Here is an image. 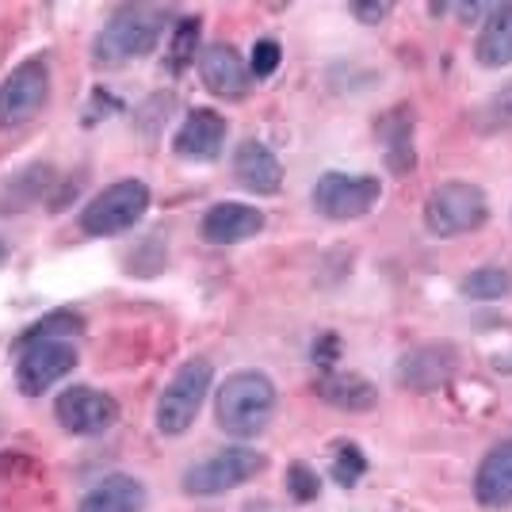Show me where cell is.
I'll return each mask as SVG.
<instances>
[{
  "label": "cell",
  "instance_id": "cell-22",
  "mask_svg": "<svg viewBox=\"0 0 512 512\" xmlns=\"http://www.w3.org/2000/svg\"><path fill=\"white\" fill-rule=\"evenodd\" d=\"M81 325H85L81 314H73V310H54V314H46L43 321L27 325L20 333V341H16V348H27V344H35V341H65V333H77Z\"/></svg>",
  "mask_w": 512,
  "mask_h": 512
},
{
  "label": "cell",
  "instance_id": "cell-27",
  "mask_svg": "<svg viewBox=\"0 0 512 512\" xmlns=\"http://www.w3.org/2000/svg\"><path fill=\"white\" fill-rule=\"evenodd\" d=\"M195 35H199V23L184 20L176 27V39H172V69H184L188 58H195Z\"/></svg>",
  "mask_w": 512,
  "mask_h": 512
},
{
  "label": "cell",
  "instance_id": "cell-2",
  "mask_svg": "<svg viewBox=\"0 0 512 512\" xmlns=\"http://www.w3.org/2000/svg\"><path fill=\"white\" fill-rule=\"evenodd\" d=\"M165 12L150 4H123L111 12L104 31L96 35V62L100 65H123L130 58H146L157 50L165 35Z\"/></svg>",
  "mask_w": 512,
  "mask_h": 512
},
{
  "label": "cell",
  "instance_id": "cell-32",
  "mask_svg": "<svg viewBox=\"0 0 512 512\" xmlns=\"http://www.w3.org/2000/svg\"><path fill=\"white\" fill-rule=\"evenodd\" d=\"M8 260V245H4V237H0V264Z\"/></svg>",
  "mask_w": 512,
  "mask_h": 512
},
{
  "label": "cell",
  "instance_id": "cell-10",
  "mask_svg": "<svg viewBox=\"0 0 512 512\" xmlns=\"http://www.w3.org/2000/svg\"><path fill=\"white\" fill-rule=\"evenodd\" d=\"M54 417L73 436H104L119 421V402L96 386H69L54 402Z\"/></svg>",
  "mask_w": 512,
  "mask_h": 512
},
{
  "label": "cell",
  "instance_id": "cell-17",
  "mask_svg": "<svg viewBox=\"0 0 512 512\" xmlns=\"http://www.w3.org/2000/svg\"><path fill=\"white\" fill-rule=\"evenodd\" d=\"M150 493L138 478L130 474H107L104 482H96L92 490L81 497L77 512H146Z\"/></svg>",
  "mask_w": 512,
  "mask_h": 512
},
{
  "label": "cell",
  "instance_id": "cell-6",
  "mask_svg": "<svg viewBox=\"0 0 512 512\" xmlns=\"http://www.w3.org/2000/svg\"><path fill=\"white\" fill-rule=\"evenodd\" d=\"M310 199L318 214L333 222H348V218H363L383 199V180L371 172H325L318 176Z\"/></svg>",
  "mask_w": 512,
  "mask_h": 512
},
{
  "label": "cell",
  "instance_id": "cell-23",
  "mask_svg": "<svg viewBox=\"0 0 512 512\" xmlns=\"http://www.w3.org/2000/svg\"><path fill=\"white\" fill-rule=\"evenodd\" d=\"M509 127H512V81H505L486 104L478 107V130L493 134V130H509Z\"/></svg>",
  "mask_w": 512,
  "mask_h": 512
},
{
  "label": "cell",
  "instance_id": "cell-14",
  "mask_svg": "<svg viewBox=\"0 0 512 512\" xmlns=\"http://www.w3.org/2000/svg\"><path fill=\"white\" fill-rule=\"evenodd\" d=\"M260 230H264V214L249 203H214L199 222V234L211 245H237L245 237H256Z\"/></svg>",
  "mask_w": 512,
  "mask_h": 512
},
{
  "label": "cell",
  "instance_id": "cell-7",
  "mask_svg": "<svg viewBox=\"0 0 512 512\" xmlns=\"http://www.w3.org/2000/svg\"><path fill=\"white\" fill-rule=\"evenodd\" d=\"M264 467H268V459L256 448H222L207 455L203 463L184 470V490L192 493V497H218V493H230L237 486H245Z\"/></svg>",
  "mask_w": 512,
  "mask_h": 512
},
{
  "label": "cell",
  "instance_id": "cell-11",
  "mask_svg": "<svg viewBox=\"0 0 512 512\" xmlns=\"http://www.w3.org/2000/svg\"><path fill=\"white\" fill-rule=\"evenodd\" d=\"M455 367H459V356H455V348L451 344H421V348H413L406 352L398 367H394V379L398 386H406V390H436V386H444L455 375Z\"/></svg>",
  "mask_w": 512,
  "mask_h": 512
},
{
  "label": "cell",
  "instance_id": "cell-9",
  "mask_svg": "<svg viewBox=\"0 0 512 512\" xmlns=\"http://www.w3.org/2000/svg\"><path fill=\"white\" fill-rule=\"evenodd\" d=\"M77 367V348L73 341H35L20 348L16 363V386L27 398H39L54 383H62L65 375Z\"/></svg>",
  "mask_w": 512,
  "mask_h": 512
},
{
  "label": "cell",
  "instance_id": "cell-15",
  "mask_svg": "<svg viewBox=\"0 0 512 512\" xmlns=\"http://www.w3.org/2000/svg\"><path fill=\"white\" fill-rule=\"evenodd\" d=\"M234 176L237 184L253 195H276L283 188V165H279V157L264 142H256V138L237 146Z\"/></svg>",
  "mask_w": 512,
  "mask_h": 512
},
{
  "label": "cell",
  "instance_id": "cell-18",
  "mask_svg": "<svg viewBox=\"0 0 512 512\" xmlns=\"http://www.w3.org/2000/svg\"><path fill=\"white\" fill-rule=\"evenodd\" d=\"M474 58L486 69H501L512 62V4H497L490 16L482 20L478 43H474Z\"/></svg>",
  "mask_w": 512,
  "mask_h": 512
},
{
  "label": "cell",
  "instance_id": "cell-16",
  "mask_svg": "<svg viewBox=\"0 0 512 512\" xmlns=\"http://www.w3.org/2000/svg\"><path fill=\"white\" fill-rule=\"evenodd\" d=\"M474 497H478V505H486V509H509L512 505V440H501V444L478 463Z\"/></svg>",
  "mask_w": 512,
  "mask_h": 512
},
{
  "label": "cell",
  "instance_id": "cell-12",
  "mask_svg": "<svg viewBox=\"0 0 512 512\" xmlns=\"http://www.w3.org/2000/svg\"><path fill=\"white\" fill-rule=\"evenodd\" d=\"M222 146H226V119L214 107H195L172 138V150L184 161H214Z\"/></svg>",
  "mask_w": 512,
  "mask_h": 512
},
{
  "label": "cell",
  "instance_id": "cell-5",
  "mask_svg": "<svg viewBox=\"0 0 512 512\" xmlns=\"http://www.w3.org/2000/svg\"><path fill=\"white\" fill-rule=\"evenodd\" d=\"M214 383V367L207 360H188L176 375L169 379V386L157 398V428L165 436H184L195 425L199 409L207 402Z\"/></svg>",
  "mask_w": 512,
  "mask_h": 512
},
{
  "label": "cell",
  "instance_id": "cell-28",
  "mask_svg": "<svg viewBox=\"0 0 512 512\" xmlns=\"http://www.w3.org/2000/svg\"><path fill=\"white\" fill-rule=\"evenodd\" d=\"M352 16L363 23H379L390 16V4H386V0L383 4H379V0H375V4H352Z\"/></svg>",
  "mask_w": 512,
  "mask_h": 512
},
{
  "label": "cell",
  "instance_id": "cell-20",
  "mask_svg": "<svg viewBox=\"0 0 512 512\" xmlns=\"http://www.w3.org/2000/svg\"><path fill=\"white\" fill-rule=\"evenodd\" d=\"M402 115V111H398ZM398 115H386L383 119V138H386V161L394 172L413 169V115L409 119H398Z\"/></svg>",
  "mask_w": 512,
  "mask_h": 512
},
{
  "label": "cell",
  "instance_id": "cell-8",
  "mask_svg": "<svg viewBox=\"0 0 512 512\" xmlns=\"http://www.w3.org/2000/svg\"><path fill=\"white\" fill-rule=\"evenodd\" d=\"M46 96H50V65H46V58L20 62L0 85V130L31 123L43 111Z\"/></svg>",
  "mask_w": 512,
  "mask_h": 512
},
{
  "label": "cell",
  "instance_id": "cell-29",
  "mask_svg": "<svg viewBox=\"0 0 512 512\" xmlns=\"http://www.w3.org/2000/svg\"><path fill=\"white\" fill-rule=\"evenodd\" d=\"M451 12H455L459 20H486V16H490V8H486V4H455Z\"/></svg>",
  "mask_w": 512,
  "mask_h": 512
},
{
  "label": "cell",
  "instance_id": "cell-21",
  "mask_svg": "<svg viewBox=\"0 0 512 512\" xmlns=\"http://www.w3.org/2000/svg\"><path fill=\"white\" fill-rule=\"evenodd\" d=\"M512 291V276L509 268H497V264H486V268H474L467 279H463V295L478 302H493L505 299Z\"/></svg>",
  "mask_w": 512,
  "mask_h": 512
},
{
  "label": "cell",
  "instance_id": "cell-4",
  "mask_svg": "<svg viewBox=\"0 0 512 512\" xmlns=\"http://www.w3.org/2000/svg\"><path fill=\"white\" fill-rule=\"evenodd\" d=\"M150 211V188L146 180L130 176V180H115L107 184L100 195L88 199V207L81 211V230L92 237H115L138 226L142 214Z\"/></svg>",
  "mask_w": 512,
  "mask_h": 512
},
{
  "label": "cell",
  "instance_id": "cell-31",
  "mask_svg": "<svg viewBox=\"0 0 512 512\" xmlns=\"http://www.w3.org/2000/svg\"><path fill=\"white\" fill-rule=\"evenodd\" d=\"M245 512H279V509L268 505V501H253V505H245Z\"/></svg>",
  "mask_w": 512,
  "mask_h": 512
},
{
  "label": "cell",
  "instance_id": "cell-19",
  "mask_svg": "<svg viewBox=\"0 0 512 512\" xmlns=\"http://www.w3.org/2000/svg\"><path fill=\"white\" fill-rule=\"evenodd\" d=\"M318 394L321 402H329L333 409H344V413H367V409L379 406V390L363 375H321Z\"/></svg>",
  "mask_w": 512,
  "mask_h": 512
},
{
  "label": "cell",
  "instance_id": "cell-30",
  "mask_svg": "<svg viewBox=\"0 0 512 512\" xmlns=\"http://www.w3.org/2000/svg\"><path fill=\"white\" fill-rule=\"evenodd\" d=\"M333 352H337V337H333V333H329V337H325V344H314V360H321V367H333Z\"/></svg>",
  "mask_w": 512,
  "mask_h": 512
},
{
  "label": "cell",
  "instance_id": "cell-1",
  "mask_svg": "<svg viewBox=\"0 0 512 512\" xmlns=\"http://www.w3.org/2000/svg\"><path fill=\"white\" fill-rule=\"evenodd\" d=\"M276 413V383L264 371H234L214 394V417L218 428L237 440L260 436Z\"/></svg>",
  "mask_w": 512,
  "mask_h": 512
},
{
  "label": "cell",
  "instance_id": "cell-26",
  "mask_svg": "<svg viewBox=\"0 0 512 512\" xmlns=\"http://www.w3.org/2000/svg\"><path fill=\"white\" fill-rule=\"evenodd\" d=\"M279 58H283V50H279L276 39H260L253 46V58H249V73L253 77H272L279 69Z\"/></svg>",
  "mask_w": 512,
  "mask_h": 512
},
{
  "label": "cell",
  "instance_id": "cell-24",
  "mask_svg": "<svg viewBox=\"0 0 512 512\" xmlns=\"http://www.w3.org/2000/svg\"><path fill=\"white\" fill-rule=\"evenodd\" d=\"M363 474H367V455H363L356 444H348V448L337 451V459H333V482L337 486H356Z\"/></svg>",
  "mask_w": 512,
  "mask_h": 512
},
{
  "label": "cell",
  "instance_id": "cell-3",
  "mask_svg": "<svg viewBox=\"0 0 512 512\" xmlns=\"http://www.w3.org/2000/svg\"><path fill=\"white\" fill-rule=\"evenodd\" d=\"M490 222V199L470 180H451L432 188L425 199V226L432 237L474 234Z\"/></svg>",
  "mask_w": 512,
  "mask_h": 512
},
{
  "label": "cell",
  "instance_id": "cell-13",
  "mask_svg": "<svg viewBox=\"0 0 512 512\" xmlns=\"http://www.w3.org/2000/svg\"><path fill=\"white\" fill-rule=\"evenodd\" d=\"M199 77L203 85L211 88L214 96H226V100H241L249 92V65L241 62L230 43H211L199 54Z\"/></svg>",
  "mask_w": 512,
  "mask_h": 512
},
{
  "label": "cell",
  "instance_id": "cell-25",
  "mask_svg": "<svg viewBox=\"0 0 512 512\" xmlns=\"http://www.w3.org/2000/svg\"><path fill=\"white\" fill-rule=\"evenodd\" d=\"M287 493L295 497V501H314L321 493V482H318V470H310L306 463H291L287 467Z\"/></svg>",
  "mask_w": 512,
  "mask_h": 512
}]
</instances>
